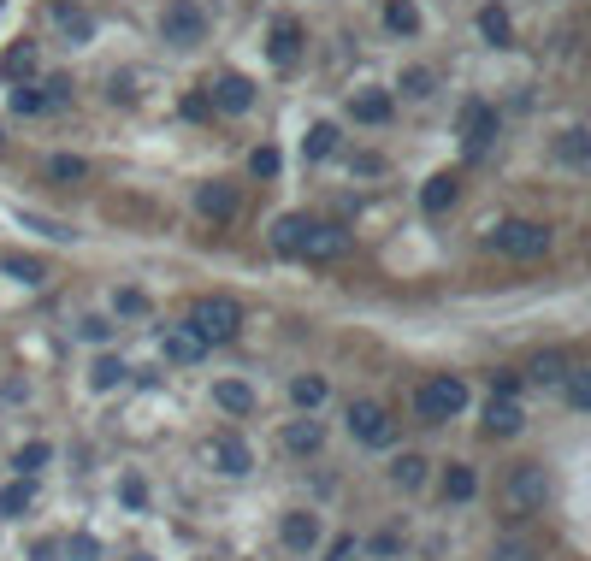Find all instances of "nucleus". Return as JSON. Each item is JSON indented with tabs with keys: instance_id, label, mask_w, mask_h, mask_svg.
I'll return each mask as SVG.
<instances>
[{
	"instance_id": "obj_21",
	"label": "nucleus",
	"mask_w": 591,
	"mask_h": 561,
	"mask_svg": "<svg viewBox=\"0 0 591 561\" xmlns=\"http://www.w3.org/2000/svg\"><path fill=\"white\" fill-rule=\"evenodd\" d=\"M456 178H450V172H438V178H426V189H420V207H426V213H450V207H456Z\"/></svg>"
},
{
	"instance_id": "obj_17",
	"label": "nucleus",
	"mask_w": 591,
	"mask_h": 561,
	"mask_svg": "<svg viewBox=\"0 0 591 561\" xmlns=\"http://www.w3.org/2000/svg\"><path fill=\"white\" fill-rule=\"evenodd\" d=\"M54 30H60V36L71 42V48H77V42H89V36H95V18H89L83 6L60 0V6H54Z\"/></svg>"
},
{
	"instance_id": "obj_9",
	"label": "nucleus",
	"mask_w": 591,
	"mask_h": 561,
	"mask_svg": "<svg viewBox=\"0 0 591 561\" xmlns=\"http://www.w3.org/2000/svg\"><path fill=\"white\" fill-rule=\"evenodd\" d=\"M343 249H349L343 225H314V219H308V231H302V243H296V260H337Z\"/></svg>"
},
{
	"instance_id": "obj_31",
	"label": "nucleus",
	"mask_w": 591,
	"mask_h": 561,
	"mask_svg": "<svg viewBox=\"0 0 591 561\" xmlns=\"http://www.w3.org/2000/svg\"><path fill=\"white\" fill-rule=\"evenodd\" d=\"M290 402H296V408H308V414H314V408H320V402H326V378H296V384H290Z\"/></svg>"
},
{
	"instance_id": "obj_7",
	"label": "nucleus",
	"mask_w": 591,
	"mask_h": 561,
	"mask_svg": "<svg viewBox=\"0 0 591 561\" xmlns=\"http://www.w3.org/2000/svg\"><path fill=\"white\" fill-rule=\"evenodd\" d=\"M207 461H213V467H219L225 479H243V473L255 467V449H249V443H243L237 432H219L213 443H207Z\"/></svg>"
},
{
	"instance_id": "obj_33",
	"label": "nucleus",
	"mask_w": 591,
	"mask_h": 561,
	"mask_svg": "<svg viewBox=\"0 0 591 561\" xmlns=\"http://www.w3.org/2000/svg\"><path fill=\"white\" fill-rule=\"evenodd\" d=\"M562 160H568V166H586V160H591V136L580 125L562 130Z\"/></svg>"
},
{
	"instance_id": "obj_30",
	"label": "nucleus",
	"mask_w": 591,
	"mask_h": 561,
	"mask_svg": "<svg viewBox=\"0 0 591 561\" xmlns=\"http://www.w3.org/2000/svg\"><path fill=\"white\" fill-rule=\"evenodd\" d=\"M48 178H54V184H83V178H89V160H77V154H54V160H48Z\"/></svg>"
},
{
	"instance_id": "obj_44",
	"label": "nucleus",
	"mask_w": 591,
	"mask_h": 561,
	"mask_svg": "<svg viewBox=\"0 0 591 561\" xmlns=\"http://www.w3.org/2000/svg\"><path fill=\"white\" fill-rule=\"evenodd\" d=\"M491 561H538V556H532V550H521V544H503Z\"/></svg>"
},
{
	"instance_id": "obj_4",
	"label": "nucleus",
	"mask_w": 591,
	"mask_h": 561,
	"mask_svg": "<svg viewBox=\"0 0 591 561\" xmlns=\"http://www.w3.org/2000/svg\"><path fill=\"white\" fill-rule=\"evenodd\" d=\"M160 36H166L172 48H196L201 36H207V12H201L196 0H166V12H160Z\"/></svg>"
},
{
	"instance_id": "obj_14",
	"label": "nucleus",
	"mask_w": 591,
	"mask_h": 561,
	"mask_svg": "<svg viewBox=\"0 0 591 561\" xmlns=\"http://www.w3.org/2000/svg\"><path fill=\"white\" fill-rule=\"evenodd\" d=\"M266 54H272L278 71H290V65L302 60V24H296V18H278V24H272V42H266Z\"/></svg>"
},
{
	"instance_id": "obj_11",
	"label": "nucleus",
	"mask_w": 591,
	"mask_h": 561,
	"mask_svg": "<svg viewBox=\"0 0 591 561\" xmlns=\"http://www.w3.org/2000/svg\"><path fill=\"white\" fill-rule=\"evenodd\" d=\"M544 491H550V479H544V467H515V479H509V508L515 514H526V508H538L544 502Z\"/></svg>"
},
{
	"instance_id": "obj_2",
	"label": "nucleus",
	"mask_w": 591,
	"mask_h": 561,
	"mask_svg": "<svg viewBox=\"0 0 591 561\" xmlns=\"http://www.w3.org/2000/svg\"><path fill=\"white\" fill-rule=\"evenodd\" d=\"M485 243L497 254H509V260H544L550 254V225H538V219H503V225L485 231Z\"/></svg>"
},
{
	"instance_id": "obj_27",
	"label": "nucleus",
	"mask_w": 591,
	"mask_h": 561,
	"mask_svg": "<svg viewBox=\"0 0 591 561\" xmlns=\"http://www.w3.org/2000/svg\"><path fill=\"white\" fill-rule=\"evenodd\" d=\"M6 107H12L18 119H36V113H48V101H42V89H30V83H12V95H6Z\"/></svg>"
},
{
	"instance_id": "obj_43",
	"label": "nucleus",
	"mask_w": 591,
	"mask_h": 561,
	"mask_svg": "<svg viewBox=\"0 0 591 561\" xmlns=\"http://www.w3.org/2000/svg\"><path fill=\"white\" fill-rule=\"evenodd\" d=\"M107 331H113L107 319H83V337H89V343H107Z\"/></svg>"
},
{
	"instance_id": "obj_35",
	"label": "nucleus",
	"mask_w": 591,
	"mask_h": 561,
	"mask_svg": "<svg viewBox=\"0 0 591 561\" xmlns=\"http://www.w3.org/2000/svg\"><path fill=\"white\" fill-rule=\"evenodd\" d=\"M479 30H485V42H509V12L503 6H485L479 12Z\"/></svg>"
},
{
	"instance_id": "obj_6",
	"label": "nucleus",
	"mask_w": 591,
	"mask_h": 561,
	"mask_svg": "<svg viewBox=\"0 0 591 561\" xmlns=\"http://www.w3.org/2000/svg\"><path fill=\"white\" fill-rule=\"evenodd\" d=\"M491 142H497V113L485 101H467L461 107V148H467V160H485Z\"/></svg>"
},
{
	"instance_id": "obj_5",
	"label": "nucleus",
	"mask_w": 591,
	"mask_h": 561,
	"mask_svg": "<svg viewBox=\"0 0 591 561\" xmlns=\"http://www.w3.org/2000/svg\"><path fill=\"white\" fill-rule=\"evenodd\" d=\"M349 437L367 443V449H391L396 443V420L379 402H349Z\"/></svg>"
},
{
	"instance_id": "obj_36",
	"label": "nucleus",
	"mask_w": 591,
	"mask_h": 561,
	"mask_svg": "<svg viewBox=\"0 0 591 561\" xmlns=\"http://www.w3.org/2000/svg\"><path fill=\"white\" fill-rule=\"evenodd\" d=\"M402 95H408V101H426V95H432V71H426V65H408V71H402Z\"/></svg>"
},
{
	"instance_id": "obj_3",
	"label": "nucleus",
	"mask_w": 591,
	"mask_h": 561,
	"mask_svg": "<svg viewBox=\"0 0 591 561\" xmlns=\"http://www.w3.org/2000/svg\"><path fill=\"white\" fill-rule=\"evenodd\" d=\"M190 331H196L201 343H231L237 331H243V308L231 302V296H201L196 308H190V319H184Z\"/></svg>"
},
{
	"instance_id": "obj_42",
	"label": "nucleus",
	"mask_w": 591,
	"mask_h": 561,
	"mask_svg": "<svg viewBox=\"0 0 591 561\" xmlns=\"http://www.w3.org/2000/svg\"><path fill=\"white\" fill-rule=\"evenodd\" d=\"M12 272H18L24 284H42V266H36V260H12Z\"/></svg>"
},
{
	"instance_id": "obj_34",
	"label": "nucleus",
	"mask_w": 591,
	"mask_h": 561,
	"mask_svg": "<svg viewBox=\"0 0 591 561\" xmlns=\"http://www.w3.org/2000/svg\"><path fill=\"white\" fill-rule=\"evenodd\" d=\"M562 373H568V355H556V349L532 361V384H562Z\"/></svg>"
},
{
	"instance_id": "obj_38",
	"label": "nucleus",
	"mask_w": 591,
	"mask_h": 561,
	"mask_svg": "<svg viewBox=\"0 0 591 561\" xmlns=\"http://www.w3.org/2000/svg\"><path fill=\"white\" fill-rule=\"evenodd\" d=\"M249 172L255 178H278V148H255L249 154Z\"/></svg>"
},
{
	"instance_id": "obj_23",
	"label": "nucleus",
	"mask_w": 591,
	"mask_h": 561,
	"mask_svg": "<svg viewBox=\"0 0 591 561\" xmlns=\"http://www.w3.org/2000/svg\"><path fill=\"white\" fill-rule=\"evenodd\" d=\"M30 71H36V48H30V42H12V48L0 54V77H6V83H18V77H30Z\"/></svg>"
},
{
	"instance_id": "obj_1",
	"label": "nucleus",
	"mask_w": 591,
	"mask_h": 561,
	"mask_svg": "<svg viewBox=\"0 0 591 561\" xmlns=\"http://www.w3.org/2000/svg\"><path fill=\"white\" fill-rule=\"evenodd\" d=\"M461 408H467V378H456V373H438V378H426V384L414 390V414H420L426 426L456 420Z\"/></svg>"
},
{
	"instance_id": "obj_32",
	"label": "nucleus",
	"mask_w": 591,
	"mask_h": 561,
	"mask_svg": "<svg viewBox=\"0 0 591 561\" xmlns=\"http://www.w3.org/2000/svg\"><path fill=\"white\" fill-rule=\"evenodd\" d=\"M48 455H54V449H48L42 437H36V443H24V449H18V461H12V467H18V479H30V473H42V467H48Z\"/></svg>"
},
{
	"instance_id": "obj_28",
	"label": "nucleus",
	"mask_w": 591,
	"mask_h": 561,
	"mask_svg": "<svg viewBox=\"0 0 591 561\" xmlns=\"http://www.w3.org/2000/svg\"><path fill=\"white\" fill-rule=\"evenodd\" d=\"M302 154H308V160H331V154H337V125H314L302 136Z\"/></svg>"
},
{
	"instance_id": "obj_41",
	"label": "nucleus",
	"mask_w": 591,
	"mask_h": 561,
	"mask_svg": "<svg viewBox=\"0 0 591 561\" xmlns=\"http://www.w3.org/2000/svg\"><path fill=\"white\" fill-rule=\"evenodd\" d=\"M119 491H125V502H131V508H142V502H148V485H142V479H125V485H119Z\"/></svg>"
},
{
	"instance_id": "obj_16",
	"label": "nucleus",
	"mask_w": 591,
	"mask_h": 561,
	"mask_svg": "<svg viewBox=\"0 0 591 561\" xmlns=\"http://www.w3.org/2000/svg\"><path fill=\"white\" fill-rule=\"evenodd\" d=\"M160 355H166V361H178V367H190V361H201V355H207V343H201L190 325H172V331L160 337Z\"/></svg>"
},
{
	"instance_id": "obj_22",
	"label": "nucleus",
	"mask_w": 591,
	"mask_h": 561,
	"mask_svg": "<svg viewBox=\"0 0 591 561\" xmlns=\"http://www.w3.org/2000/svg\"><path fill=\"white\" fill-rule=\"evenodd\" d=\"M391 479H396V491H420V485H426V455H414V449H408V455H396Z\"/></svg>"
},
{
	"instance_id": "obj_29",
	"label": "nucleus",
	"mask_w": 591,
	"mask_h": 561,
	"mask_svg": "<svg viewBox=\"0 0 591 561\" xmlns=\"http://www.w3.org/2000/svg\"><path fill=\"white\" fill-rule=\"evenodd\" d=\"M385 24H391L396 36H414V30H420V6H414V0H391V6H385Z\"/></svg>"
},
{
	"instance_id": "obj_46",
	"label": "nucleus",
	"mask_w": 591,
	"mask_h": 561,
	"mask_svg": "<svg viewBox=\"0 0 591 561\" xmlns=\"http://www.w3.org/2000/svg\"><path fill=\"white\" fill-rule=\"evenodd\" d=\"M36 561H54V544H42V550H36Z\"/></svg>"
},
{
	"instance_id": "obj_40",
	"label": "nucleus",
	"mask_w": 591,
	"mask_h": 561,
	"mask_svg": "<svg viewBox=\"0 0 591 561\" xmlns=\"http://www.w3.org/2000/svg\"><path fill=\"white\" fill-rule=\"evenodd\" d=\"M113 308H119V313H148V296H142V290H119V296H113Z\"/></svg>"
},
{
	"instance_id": "obj_10",
	"label": "nucleus",
	"mask_w": 591,
	"mask_h": 561,
	"mask_svg": "<svg viewBox=\"0 0 591 561\" xmlns=\"http://www.w3.org/2000/svg\"><path fill=\"white\" fill-rule=\"evenodd\" d=\"M521 402H515V390H497L491 402H485V437H515L521 432Z\"/></svg>"
},
{
	"instance_id": "obj_26",
	"label": "nucleus",
	"mask_w": 591,
	"mask_h": 561,
	"mask_svg": "<svg viewBox=\"0 0 591 561\" xmlns=\"http://www.w3.org/2000/svg\"><path fill=\"white\" fill-rule=\"evenodd\" d=\"M302 231H308V219H302V213H284V219L272 225V249H278V254H296Z\"/></svg>"
},
{
	"instance_id": "obj_18",
	"label": "nucleus",
	"mask_w": 591,
	"mask_h": 561,
	"mask_svg": "<svg viewBox=\"0 0 591 561\" xmlns=\"http://www.w3.org/2000/svg\"><path fill=\"white\" fill-rule=\"evenodd\" d=\"M349 113H355V125H385L396 113V101L385 95V89H361L355 101H349Z\"/></svg>"
},
{
	"instance_id": "obj_20",
	"label": "nucleus",
	"mask_w": 591,
	"mask_h": 561,
	"mask_svg": "<svg viewBox=\"0 0 591 561\" xmlns=\"http://www.w3.org/2000/svg\"><path fill=\"white\" fill-rule=\"evenodd\" d=\"M320 443H326V426H320V420H290V426H284V449H290V455H314Z\"/></svg>"
},
{
	"instance_id": "obj_25",
	"label": "nucleus",
	"mask_w": 591,
	"mask_h": 561,
	"mask_svg": "<svg viewBox=\"0 0 591 561\" xmlns=\"http://www.w3.org/2000/svg\"><path fill=\"white\" fill-rule=\"evenodd\" d=\"M125 378H131V367H125L119 355H101V361L89 367V384H95V390H119Z\"/></svg>"
},
{
	"instance_id": "obj_24",
	"label": "nucleus",
	"mask_w": 591,
	"mask_h": 561,
	"mask_svg": "<svg viewBox=\"0 0 591 561\" xmlns=\"http://www.w3.org/2000/svg\"><path fill=\"white\" fill-rule=\"evenodd\" d=\"M30 502H36V485H30V479H12V485L0 491V514L18 520V514H30Z\"/></svg>"
},
{
	"instance_id": "obj_39",
	"label": "nucleus",
	"mask_w": 591,
	"mask_h": 561,
	"mask_svg": "<svg viewBox=\"0 0 591 561\" xmlns=\"http://www.w3.org/2000/svg\"><path fill=\"white\" fill-rule=\"evenodd\" d=\"M42 101H48V107H66L71 101V77H48V83H42Z\"/></svg>"
},
{
	"instance_id": "obj_13",
	"label": "nucleus",
	"mask_w": 591,
	"mask_h": 561,
	"mask_svg": "<svg viewBox=\"0 0 591 561\" xmlns=\"http://www.w3.org/2000/svg\"><path fill=\"white\" fill-rule=\"evenodd\" d=\"M196 207L213 219V225H231V219H237V207H243V195H237L231 184H201L196 189Z\"/></svg>"
},
{
	"instance_id": "obj_45",
	"label": "nucleus",
	"mask_w": 591,
	"mask_h": 561,
	"mask_svg": "<svg viewBox=\"0 0 591 561\" xmlns=\"http://www.w3.org/2000/svg\"><path fill=\"white\" fill-rule=\"evenodd\" d=\"M349 556H355V538H337V544L326 550V561H349Z\"/></svg>"
},
{
	"instance_id": "obj_47",
	"label": "nucleus",
	"mask_w": 591,
	"mask_h": 561,
	"mask_svg": "<svg viewBox=\"0 0 591 561\" xmlns=\"http://www.w3.org/2000/svg\"><path fill=\"white\" fill-rule=\"evenodd\" d=\"M136 561H148V556H136Z\"/></svg>"
},
{
	"instance_id": "obj_8",
	"label": "nucleus",
	"mask_w": 591,
	"mask_h": 561,
	"mask_svg": "<svg viewBox=\"0 0 591 561\" xmlns=\"http://www.w3.org/2000/svg\"><path fill=\"white\" fill-rule=\"evenodd\" d=\"M278 538H284V550H290V556H314V544H320V514L290 508V514L278 520Z\"/></svg>"
},
{
	"instance_id": "obj_15",
	"label": "nucleus",
	"mask_w": 591,
	"mask_h": 561,
	"mask_svg": "<svg viewBox=\"0 0 591 561\" xmlns=\"http://www.w3.org/2000/svg\"><path fill=\"white\" fill-rule=\"evenodd\" d=\"M213 408L231 414V420H243V414H255V390H249L243 378H219V384H213Z\"/></svg>"
},
{
	"instance_id": "obj_19",
	"label": "nucleus",
	"mask_w": 591,
	"mask_h": 561,
	"mask_svg": "<svg viewBox=\"0 0 591 561\" xmlns=\"http://www.w3.org/2000/svg\"><path fill=\"white\" fill-rule=\"evenodd\" d=\"M479 497V473L467 461H450L444 467V502H473Z\"/></svg>"
},
{
	"instance_id": "obj_37",
	"label": "nucleus",
	"mask_w": 591,
	"mask_h": 561,
	"mask_svg": "<svg viewBox=\"0 0 591 561\" xmlns=\"http://www.w3.org/2000/svg\"><path fill=\"white\" fill-rule=\"evenodd\" d=\"M562 384H568V402H574V408H591V378L586 373H562Z\"/></svg>"
},
{
	"instance_id": "obj_12",
	"label": "nucleus",
	"mask_w": 591,
	"mask_h": 561,
	"mask_svg": "<svg viewBox=\"0 0 591 561\" xmlns=\"http://www.w3.org/2000/svg\"><path fill=\"white\" fill-rule=\"evenodd\" d=\"M213 107H219V113H249V107H255V83H249L243 71H225V77L213 83Z\"/></svg>"
}]
</instances>
